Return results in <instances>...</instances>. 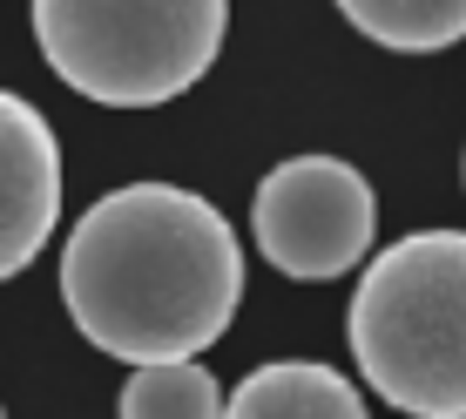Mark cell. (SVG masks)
<instances>
[{
	"label": "cell",
	"mask_w": 466,
	"mask_h": 419,
	"mask_svg": "<svg viewBox=\"0 0 466 419\" xmlns=\"http://www.w3.org/2000/svg\"><path fill=\"white\" fill-rule=\"evenodd\" d=\"M61 304L88 345L122 365L197 359L244 304V250L210 197L122 183L68 230Z\"/></svg>",
	"instance_id": "1"
},
{
	"label": "cell",
	"mask_w": 466,
	"mask_h": 419,
	"mask_svg": "<svg viewBox=\"0 0 466 419\" xmlns=\"http://www.w3.org/2000/svg\"><path fill=\"white\" fill-rule=\"evenodd\" d=\"M351 359L406 419H466V230H412L351 291Z\"/></svg>",
	"instance_id": "2"
},
{
	"label": "cell",
	"mask_w": 466,
	"mask_h": 419,
	"mask_svg": "<svg viewBox=\"0 0 466 419\" xmlns=\"http://www.w3.org/2000/svg\"><path fill=\"white\" fill-rule=\"evenodd\" d=\"M230 0H35L41 61L82 102L163 108L210 75Z\"/></svg>",
	"instance_id": "3"
},
{
	"label": "cell",
	"mask_w": 466,
	"mask_h": 419,
	"mask_svg": "<svg viewBox=\"0 0 466 419\" xmlns=\"http://www.w3.org/2000/svg\"><path fill=\"white\" fill-rule=\"evenodd\" d=\"M250 230H257V250L284 278L325 284L365 264L379 230V203H372V183L345 156H291L257 183Z\"/></svg>",
	"instance_id": "4"
},
{
	"label": "cell",
	"mask_w": 466,
	"mask_h": 419,
	"mask_svg": "<svg viewBox=\"0 0 466 419\" xmlns=\"http://www.w3.org/2000/svg\"><path fill=\"white\" fill-rule=\"evenodd\" d=\"M61 223V142L27 95L0 88V284L21 278Z\"/></svg>",
	"instance_id": "5"
},
{
	"label": "cell",
	"mask_w": 466,
	"mask_h": 419,
	"mask_svg": "<svg viewBox=\"0 0 466 419\" xmlns=\"http://www.w3.org/2000/svg\"><path fill=\"white\" fill-rule=\"evenodd\" d=\"M223 419H372V413L345 373L318 359H278L244 373V385L223 399Z\"/></svg>",
	"instance_id": "6"
},
{
	"label": "cell",
	"mask_w": 466,
	"mask_h": 419,
	"mask_svg": "<svg viewBox=\"0 0 466 419\" xmlns=\"http://www.w3.org/2000/svg\"><path fill=\"white\" fill-rule=\"evenodd\" d=\"M339 14L392 55H440L466 41V0H339Z\"/></svg>",
	"instance_id": "7"
},
{
	"label": "cell",
	"mask_w": 466,
	"mask_h": 419,
	"mask_svg": "<svg viewBox=\"0 0 466 419\" xmlns=\"http://www.w3.org/2000/svg\"><path fill=\"white\" fill-rule=\"evenodd\" d=\"M116 413L122 419H223V385H217V373H203L197 359L136 365V373L122 379Z\"/></svg>",
	"instance_id": "8"
},
{
	"label": "cell",
	"mask_w": 466,
	"mask_h": 419,
	"mask_svg": "<svg viewBox=\"0 0 466 419\" xmlns=\"http://www.w3.org/2000/svg\"><path fill=\"white\" fill-rule=\"evenodd\" d=\"M0 419H7V413H0Z\"/></svg>",
	"instance_id": "9"
}]
</instances>
